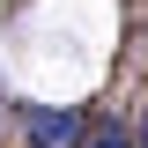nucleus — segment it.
Here are the masks:
<instances>
[{"label":"nucleus","mask_w":148,"mask_h":148,"mask_svg":"<svg viewBox=\"0 0 148 148\" xmlns=\"http://www.w3.org/2000/svg\"><path fill=\"white\" fill-rule=\"evenodd\" d=\"M15 119L30 133V148H82V133H89V119L74 104H22Z\"/></svg>","instance_id":"obj_1"},{"label":"nucleus","mask_w":148,"mask_h":148,"mask_svg":"<svg viewBox=\"0 0 148 148\" xmlns=\"http://www.w3.org/2000/svg\"><path fill=\"white\" fill-rule=\"evenodd\" d=\"M82 148H133V126H119V119H96V126L82 133Z\"/></svg>","instance_id":"obj_2"},{"label":"nucleus","mask_w":148,"mask_h":148,"mask_svg":"<svg viewBox=\"0 0 148 148\" xmlns=\"http://www.w3.org/2000/svg\"><path fill=\"white\" fill-rule=\"evenodd\" d=\"M133 148H148V104H141V119H133Z\"/></svg>","instance_id":"obj_3"}]
</instances>
